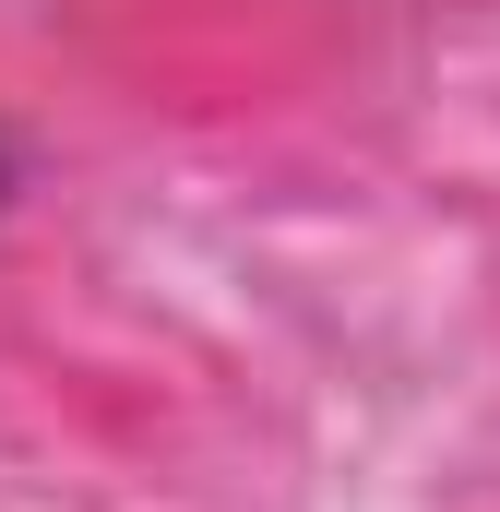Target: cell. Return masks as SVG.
<instances>
[{
    "label": "cell",
    "instance_id": "6da1fadb",
    "mask_svg": "<svg viewBox=\"0 0 500 512\" xmlns=\"http://www.w3.org/2000/svg\"><path fill=\"white\" fill-rule=\"evenodd\" d=\"M12 203H24V131L0 120V227H12Z\"/></svg>",
    "mask_w": 500,
    "mask_h": 512
}]
</instances>
